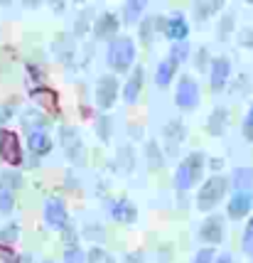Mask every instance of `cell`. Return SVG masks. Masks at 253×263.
Listing matches in <instances>:
<instances>
[{"label":"cell","mask_w":253,"mask_h":263,"mask_svg":"<svg viewBox=\"0 0 253 263\" xmlns=\"http://www.w3.org/2000/svg\"><path fill=\"white\" fill-rule=\"evenodd\" d=\"M45 217H47V224L54 227V229H64L69 224V217H67V209L62 204V199H49L47 202Z\"/></svg>","instance_id":"8"},{"label":"cell","mask_w":253,"mask_h":263,"mask_svg":"<svg viewBox=\"0 0 253 263\" xmlns=\"http://www.w3.org/2000/svg\"><path fill=\"white\" fill-rule=\"evenodd\" d=\"M231 74V64L226 57H217L214 62H211V74H209V86L214 89V91H219V89H224V84H226V79H229Z\"/></svg>","instance_id":"7"},{"label":"cell","mask_w":253,"mask_h":263,"mask_svg":"<svg viewBox=\"0 0 253 263\" xmlns=\"http://www.w3.org/2000/svg\"><path fill=\"white\" fill-rule=\"evenodd\" d=\"M243 251L248 253V256H253V217L246 224V231H243Z\"/></svg>","instance_id":"28"},{"label":"cell","mask_w":253,"mask_h":263,"mask_svg":"<svg viewBox=\"0 0 253 263\" xmlns=\"http://www.w3.org/2000/svg\"><path fill=\"white\" fill-rule=\"evenodd\" d=\"M224 236V227H221V219L217 214H211V217L204 219V224H202V229H199V239L204 241V243H211V246H217L219 241Z\"/></svg>","instance_id":"9"},{"label":"cell","mask_w":253,"mask_h":263,"mask_svg":"<svg viewBox=\"0 0 253 263\" xmlns=\"http://www.w3.org/2000/svg\"><path fill=\"white\" fill-rule=\"evenodd\" d=\"M30 148L35 155H47L52 150V138L47 136L45 130H32L30 133Z\"/></svg>","instance_id":"18"},{"label":"cell","mask_w":253,"mask_h":263,"mask_svg":"<svg viewBox=\"0 0 253 263\" xmlns=\"http://www.w3.org/2000/svg\"><path fill=\"white\" fill-rule=\"evenodd\" d=\"M12 209V195L10 192H0V212H10Z\"/></svg>","instance_id":"33"},{"label":"cell","mask_w":253,"mask_h":263,"mask_svg":"<svg viewBox=\"0 0 253 263\" xmlns=\"http://www.w3.org/2000/svg\"><path fill=\"white\" fill-rule=\"evenodd\" d=\"M145 8V0H130V3H126V8H123V15H126L128 23H133V20H138L140 10Z\"/></svg>","instance_id":"25"},{"label":"cell","mask_w":253,"mask_h":263,"mask_svg":"<svg viewBox=\"0 0 253 263\" xmlns=\"http://www.w3.org/2000/svg\"><path fill=\"white\" fill-rule=\"evenodd\" d=\"M45 263H54V261H45Z\"/></svg>","instance_id":"41"},{"label":"cell","mask_w":253,"mask_h":263,"mask_svg":"<svg viewBox=\"0 0 253 263\" xmlns=\"http://www.w3.org/2000/svg\"><path fill=\"white\" fill-rule=\"evenodd\" d=\"M174 71H177V64H174L172 59H170V57H167V59H162V62H160V67H158V74H155V81H158L160 86H167V84L172 81Z\"/></svg>","instance_id":"20"},{"label":"cell","mask_w":253,"mask_h":263,"mask_svg":"<svg viewBox=\"0 0 253 263\" xmlns=\"http://www.w3.org/2000/svg\"><path fill=\"white\" fill-rule=\"evenodd\" d=\"M165 140H167V150H170V153H177L180 143L184 140V126L180 118H172V121L165 126Z\"/></svg>","instance_id":"14"},{"label":"cell","mask_w":253,"mask_h":263,"mask_svg":"<svg viewBox=\"0 0 253 263\" xmlns=\"http://www.w3.org/2000/svg\"><path fill=\"white\" fill-rule=\"evenodd\" d=\"M135 59V45L130 37H113L108 42V52H106V62L113 71H126L130 69Z\"/></svg>","instance_id":"1"},{"label":"cell","mask_w":253,"mask_h":263,"mask_svg":"<svg viewBox=\"0 0 253 263\" xmlns=\"http://www.w3.org/2000/svg\"><path fill=\"white\" fill-rule=\"evenodd\" d=\"M231 27H233V15H226V17L221 20V30H219V34H221V37H226V32H229Z\"/></svg>","instance_id":"36"},{"label":"cell","mask_w":253,"mask_h":263,"mask_svg":"<svg viewBox=\"0 0 253 263\" xmlns=\"http://www.w3.org/2000/svg\"><path fill=\"white\" fill-rule=\"evenodd\" d=\"M35 99L40 103H45L49 111H57V93L52 91V89H37V91H35Z\"/></svg>","instance_id":"23"},{"label":"cell","mask_w":253,"mask_h":263,"mask_svg":"<svg viewBox=\"0 0 253 263\" xmlns=\"http://www.w3.org/2000/svg\"><path fill=\"white\" fill-rule=\"evenodd\" d=\"M115 30H118V17H115L113 12H104V15L96 20V25H93V34L101 37V40L113 37Z\"/></svg>","instance_id":"15"},{"label":"cell","mask_w":253,"mask_h":263,"mask_svg":"<svg viewBox=\"0 0 253 263\" xmlns=\"http://www.w3.org/2000/svg\"><path fill=\"white\" fill-rule=\"evenodd\" d=\"M241 37H243V40H241L243 45H251L253 47V32H251V30H243Z\"/></svg>","instance_id":"38"},{"label":"cell","mask_w":253,"mask_h":263,"mask_svg":"<svg viewBox=\"0 0 253 263\" xmlns=\"http://www.w3.org/2000/svg\"><path fill=\"white\" fill-rule=\"evenodd\" d=\"M3 187H17L20 184V175H12V172H8V175H3Z\"/></svg>","instance_id":"34"},{"label":"cell","mask_w":253,"mask_h":263,"mask_svg":"<svg viewBox=\"0 0 253 263\" xmlns=\"http://www.w3.org/2000/svg\"><path fill=\"white\" fill-rule=\"evenodd\" d=\"M0 155L8 162H12V165H17V162L23 160L20 143H17L15 133H0Z\"/></svg>","instance_id":"11"},{"label":"cell","mask_w":253,"mask_h":263,"mask_svg":"<svg viewBox=\"0 0 253 263\" xmlns=\"http://www.w3.org/2000/svg\"><path fill=\"white\" fill-rule=\"evenodd\" d=\"M221 8V0H214V3H204V0H199L194 5V10H197V17L199 20H207V15H211L214 10H219Z\"/></svg>","instance_id":"24"},{"label":"cell","mask_w":253,"mask_h":263,"mask_svg":"<svg viewBox=\"0 0 253 263\" xmlns=\"http://www.w3.org/2000/svg\"><path fill=\"white\" fill-rule=\"evenodd\" d=\"M62 145H64V153H67V158L71 162H84V143H81L79 138V130H74V128L64 126L62 128Z\"/></svg>","instance_id":"5"},{"label":"cell","mask_w":253,"mask_h":263,"mask_svg":"<svg viewBox=\"0 0 253 263\" xmlns=\"http://www.w3.org/2000/svg\"><path fill=\"white\" fill-rule=\"evenodd\" d=\"M160 25H162L160 15H155V17H145L143 25H140V37H143V42H150V40H152V34H155V30H158Z\"/></svg>","instance_id":"21"},{"label":"cell","mask_w":253,"mask_h":263,"mask_svg":"<svg viewBox=\"0 0 253 263\" xmlns=\"http://www.w3.org/2000/svg\"><path fill=\"white\" fill-rule=\"evenodd\" d=\"M118 153H121V165H123V170H130V167H133V165H130V158H128L130 148H128V145H123Z\"/></svg>","instance_id":"35"},{"label":"cell","mask_w":253,"mask_h":263,"mask_svg":"<svg viewBox=\"0 0 253 263\" xmlns=\"http://www.w3.org/2000/svg\"><path fill=\"white\" fill-rule=\"evenodd\" d=\"M226 123H229V111H226V108H214L211 116H209L207 130L211 136H221V133L226 130Z\"/></svg>","instance_id":"17"},{"label":"cell","mask_w":253,"mask_h":263,"mask_svg":"<svg viewBox=\"0 0 253 263\" xmlns=\"http://www.w3.org/2000/svg\"><path fill=\"white\" fill-rule=\"evenodd\" d=\"M202 167H204V153H199V150L189 153L174 172V187L177 190H189L202 177Z\"/></svg>","instance_id":"2"},{"label":"cell","mask_w":253,"mask_h":263,"mask_svg":"<svg viewBox=\"0 0 253 263\" xmlns=\"http://www.w3.org/2000/svg\"><path fill=\"white\" fill-rule=\"evenodd\" d=\"M226 192V177H221V175H211L204 187L199 190V197H197V206L202 209V212H209V209H214V206L221 202V197Z\"/></svg>","instance_id":"3"},{"label":"cell","mask_w":253,"mask_h":263,"mask_svg":"<svg viewBox=\"0 0 253 263\" xmlns=\"http://www.w3.org/2000/svg\"><path fill=\"white\" fill-rule=\"evenodd\" d=\"M126 261L128 263H143V256H140V253H128Z\"/></svg>","instance_id":"39"},{"label":"cell","mask_w":253,"mask_h":263,"mask_svg":"<svg viewBox=\"0 0 253 263\" xmlns=\"http://www.w3.org/2000/svg\"><path fill=\"white\" fill-rule=\"evenodd\" d=\"M187 54H189V45H187V42H177V45H172V49H170V59H172L174 64H180L182 59H187Z\"/></svg>","instance_id":"26"},{"label":"cell","mask_w":253,"mask_h":263,"mask_svg":"<svg viewBox=\"0 0 253 263\" xmlns=\"http://www.w3.org/2000/svg\"><path fill=\"white\" fill-rule=\"evenodd\" d=\"M251 182H253L251 167H236L233 170V187H236V192H251Z\"/></svg>","instance_id":"19"},{"label":"cell","mask_w":253,"mask_h":263,"mask_svg":"<svg viewBox=\"0 0 253 263\" xmlns=\"http://www.w3.org/2000/svg\"><path fill=\"white\" fill-rule=\"evenodd\" d=\"M251 204H253V195L251 192H236L231 197L229 202V217L231 219H241L251 212Z\"/></svg>","instance_id":"13"},{"label":"cell","mask_w":253,"mask_h":263,"mask_svg":"<svg viewBox=\"0 0 253 263\" xmlns=\"http://www.w3.org/2000/svg\"><path fill=\"white\" fill-rule=\"evenodd\" d=\"M145 153H148V167L150 170H158L162 165V155H160V145L158 143H152L150 140L148 145H145Z\"/></svg>","instance_id":"22"},{"label":"cell","mask_w":253,"mask_h":263,"mask_svg":"<svg viewBox=\"0 0 253 263\" xmlns=\"http://www.w3.org/2000/svg\"><path fill=\"white\" fill-rule=\"evenodd\" d=\"M115 93H118V79L111 77V74L101 77L99 84H96V103L101 108H111L115 101Z\"/></svg>","instance_id":"6"},{"label":"cell","mask_w":253,"mask_h":263,"mask_svg":"<svg viewBox=\"0 0 253 263\" xmlns=\"http://www.w3.org/2000/svg\"><path fill=\"white\" fill-rule=\"evenodd\" d=\"M214 256H217V253H214V246H204V249L194 256V263H211Z\"/></svg>","instance_id":"30"},{"label":"cell","mask_w":253,"mask_h":263,"mask_svg":"<svg viewBox=\"0 0 253 263\" xmlns=\"http://www.w3.org/2000/svg\"><path fill=\"white\" fill-rule=\"evenodd\" d=\"M111 217L115 221H121V224H133L135 217H138V209L128 199H115L113 204H111Z\"/></svg>","instance_id":"12"},{"label":"cell","mask_w":253,"mask_h":263,"mask_svg":"<svg viewBox=\"0 0 253 263\" xmlns=\"http://www.w3.org/2000/svg\"><path fill=\"white\" fill-rule=\"evenodd\" d=\"M174 103L184 108V111H189V108H197V103H199V86H197V81L192 77H182L180 84H177V93H174Z\"/></svg>","instance_id":"4"},{"label":"cell","mask_w":253,"mask_h":263,"mask_svg":"<svg viewBox=\"0 0 253 263\" xmlns=\"http://www.w3.org/2000/svg\"><path fill=\"white\" fill-rule=\"evenodd\" d=\"M217 263H236V261H233V256H231V253H221Z\"/></svg>","instance_id":"40"},{"label":"cell","mask_w":253,"mask_h":263,"mask_svg":"<svg viewBox=\"0 0 253 263\" xmlns=\"http://www.w3.org/2000/svg\"><path fill=\"white\" fill-rule=\"evenodd\" d=\"M101 138L108 140V118L106 116H101Z\"/></svg>","instance_id":"37"},{"label":"cell","mask_w":253,"mask_h":263,"mask_svg":"<svg viewBox=\"0 0 253 263\" xmlns=\"http://www.w3.org/2000/svg\"><path fill=\"white\" fill-rule=\"evenodd\" d=\"M165 34L172 40L174 45L187 40V34H189V25H187V20H184L182 12H174L172 17L165 23Z\"/></svg>","instance_id":"10"},{"label":"cell","mask_w":253,"mask_h":263,"mask_svg":"<svg viewBox=\"0 0 253 263\" xmlns=\"http://www.w3.org/2000/svg\"><path fill=\"white\" fill-rule=\"evenodd\" d=\"M64 263H84V253L79 246H69L64 253Z\"/></svg>","instance_id":"29"},{"label":"cell","mask_w":253,"mask_h":263,"mask_svg":"<svg viewBox=\"0 0 253 263\" xmlns=\"http://www.w3.org/2000/svg\"><path fill=\"white\" fill-rule=\"evenodd\" d=\"M243 138L253 140V106H251V111H248V116H246V121H243Z\"/></svg>","instance_id":"31"},{"label":"cell","mask_w":253,"mask_h":263,"mask_svg":"<svg viewBox=\"0 0 253 263\" xmlns=\"http://www.w3.org/2000/svg\"><path fill=\"white\" fill-rule=\"evenodd\" d=\"M140 86H143V67H135L133 69V77L126 81V86H123V99L128 103H133L138 99L140 93Z\"/></svg>","instance_id":"16"},{"label":"cell","mask_w":253,"mask_h":263,"mask_svg":"<svg viewBox=\"0 0 253 263\" xmlns=\"http://www.w3.org/2000/svg\"><path fill=\"white\" fill-rule=\"evenodd\" d=\"M17 234H20V231H17V227H15V224H10L8 229H3V234H0V239L5 241V243H12V241L17 239Z\"/></svg>","instance_id":"32"},{"label":"cell","mask_w":253,"mask_h":263,"mask_svg":"<svg viewBox=\"0 0 253 263\" xmlns=\"http://www.w3.org/2000/svg\"><path fill=\"white\" fill-rule=\"evenodd\" d=\"M86 258H89V263H115L113 258H111V256L104 251V249H91Z\"/></svg>","instance_id":"27"}]
</instances>
